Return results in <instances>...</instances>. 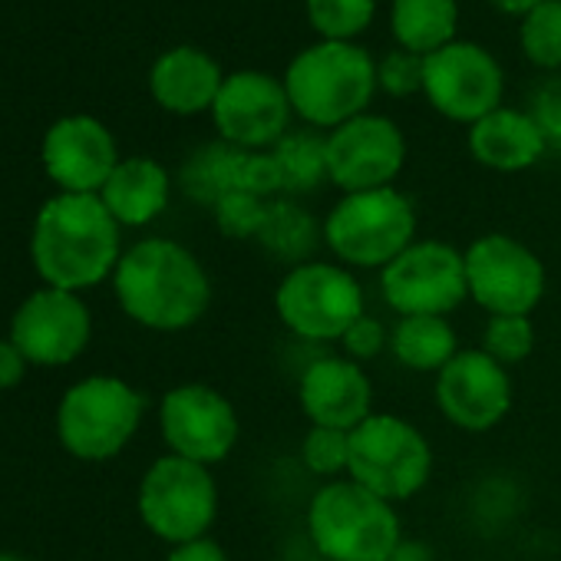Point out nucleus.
<instances>
[{
	"label": "nucleus",
	"mask_w": 561,
	"mask_h": 561,
	"mask_svg": "<svg viewBox=\"0 0 561 561\" xmlns=\"http://www.w3.org/2000/svg\"><path fill=\"white\" fill-rule=\"evenodd\" d=\"M113 288L119 308L136 324L165 334L198 324L211 301V280L202 261L169 238H146L123 251Z\"/></svg>",
	"instance_id": "1"
},
{
	"label": "nucleus",
	"mask_w": 561,
	"mask_h": 561,
	"mask_svg": "<svg viewBox=\"0 0 561 561\" xmlns=\"http://www.w3.org/2000/svg\"><path fill=\"white\" fill-rule=\"evenodd\" d=\"M308 535L328 561H390L403 541L397 505L351 476L331 479L314 492Z\"/></svg>",
	"instance_id": "4"
},
{
	"label": "nucleus",
	"mask_w": 561,
	"mask_h": 561,
	"mask_svg": "<svg viewBox=\"0 0 561 561\" xmlns=\"http://www.w3.org/2000/svg\"><path fill=\"white\" fill-rule=\"evenodd\" d=\"M321 238H324V225H318L305 205H298L291 198H274L267 205L264 228L254 241H261V248L271 257L291 261V267H295V264H305V257L318 248Z\"/></svg>",
	"instance_id": "26"
},
{
	"label": "nucleus",
	"mask_w": 561,
	"mask_h": 561,
	"mask_svg": "<svg viewBox=\"0 0 561 561\" xmlns=\"http://www.w3.org/2000/svg\"><path fill=\"white\" fill-rule=\"evenodd\" d=\"M225 70L221 64L198 50V47H172L165 50L152 70H149V93L152 100L175 116H198V113H211L221 83H225Z\"/></svg>",
	"instance_id": "20"
},
{
	"label": "nucleus",
	"mask_w": 561,
	"mask_h": 561,
	"mask_svg": "<svg viewBox=\"0 0 561 561\" xmlns=\"http://www.w3.org/2000/svg\"><path fill=\"white\" fill-rule=\"evenodd\" d=\"M489 4L499 11V14H505V18H525V14H531L538 4H545V0H489Z\"/></svg>",
	"instance_id": "38"
},
{
	"label": "nucleus",
	"mask_w": 561,
	"mask_h": 561,
	"mask_svg": "<svg viewBox=\"0 0 561 561\" xmlns=\"http://www.w3.org/2000/svg\"><path fill=\"white\" fill-rule=\"evenodd\" d=\"M433 472L430 439L403 416L370 413L351 430V466L347 476L387 502L413 499Z\"/></svg>",
	"instance_id": "8"
},
{
	"label": "nucleus",
	"mask_w": 561,
	"mask_h": 561,
	"mask_svg": "<svg viewBox=\"0 0 561 561\" xmlns=\"http://www.w3.org/2000/svg\"><path fill=\"white\" fill-rule=\"evenodd\" d=\"M274 202V198H271ZM267 198H257L251 192H228L225 198H218V205L211 208L215 211V225L221 234L228 238H257L261 228H264V218H267Z\"/></svg>",
	"instance_id": "32"
},
{
	"label": "nucleus",
	"mask_w": 561,
	"mask_h": 561,
	"mask_svg": "<svg viewBox=\"0 0 561 561\" xmlns=\"http://www.w3.org/2000/svg\"><path fill=\"white\" fill-rule=\"evenodd\" d=\"M93 321L87 305L73 291L44 288L34 291L14 314L11 341L18 351L41 367H60L83 354L90 344Z\"/></svg>",
	"instance_id": "17"
},
{
	"label": "nucleus",
	"mask_w": 561,
	"mask_h": 561,
	"mask_svg": "<svg viewBox=\"0 0 561 561\" xmlns=\"http://www.w3.org/2000/svg\"><path fill=\"white\" fill-rule=\"evenodd\" d=\"M436 403L453 426L489 433L512 410V380L482 347H469L436 374Z\"/></svg>",
	"instance_id": "16"
},
{
	"label": "nucleus",
	"mask_w": 561,
	"mask_h": 561,
	"mask_svg": "<svg viewBox=\"0 0 561 561\" xmlns=\"http://www.w3.org/2000/svg\"><path fill=\"white\" fill-rule=\"evenodd\" d=\"M165 561H228V554H225V548L218 541H211L205 535V538H195V541H185V545H172Z\"/></svg>",
	"instance_id": "36"
},
{
	"label": "nucleus",
	"mask_w": 561,
	"mask_h": 561,
	"mask_svg": "<svg viewBox=\"0 0 561 561\" xmlns=\"http://www.w3.org/2000/svg\"><path fill=\"white\" fill-rule=\"evenodd\" d=\"M0 561H24V558H18V554H8V551H0Z\"/></svg>",
	"instance_id": "40"
},
{
	"label": "nucleus",
	"mask_w": 561,
	"mask_h": 561,
	"mask_svg": "<svg viewBox=\"0 0 561 561\" xmlns=\"http://www.w3.org/2000/svg\"><path fill=\"white\" fill-rule=\"evenodd\" d=\"M380 291L400 318H446L469 298L466 254L439 238L413 241L380 271Z\"/></svg>",
	"instance_id": "10"
},
{
	"label": "nucleus",
	"mask_w": 561,
	"mask_h": 561,
	"mask_svg": "<svg viewBox=\"0 0 561 561\" xmlns=\"http://www.w3.org/2000/svg\"><path fill=\"white\" fill-rule=\"evenodd\" d=\"M301 459L314 476L337 479L351 466V433L331 426H311L301 443Z\"/></svg>",
	"instance_id": "31"
},
{
	"label": "nucleus",
	"mask_w": 561,
	"mask_h": 561,
	"mask_svg": "<svg viewBox=\"0 0 561 561\" xmlns=\"http://www.w3.org/2000/svg\"><path fill=\"white\" fill-rule=\"evenodd\" d=\"M308 24L321 41L354 44L377 14V0H305Z\"/></svg>",
	"instance_id": "28"
},
{
	"label": "nucleus",
	"mask_w": 561,
	"mask_h": 561,
	"mask_svg": "<svg viewBox=\"0 0 561 561\" xmlns=\"http://www.w3.org/2000/svg\"><path fill=\"white\" fill-rule=\"evenodd\" d=\"M416 241V208L400 188L344 195L324 218V244L344 267H387Z\"/></svg>",
	"instance_id": "5"
},
{
	"label": "nucleus",
	"mask_w": 561,
	"mask_h": 561,
	"mask_svg": "<svg viewBox=\"0 0 561 561\" xmlns=\"http://www.w3.org/2000/svg\"><path fill=\"white\" fill-rule=\"evenodd\" d=\"M403 165L407 136L390 116L364 113L328 133V179L344 195L390 188Z\"/></svg>",
	"instance_id": "14"
},
{
	"label": "nucleus",
	"mask_w": 561,
	"mask_h": 561,
	"mask_svg": "<svg viewBox=\"0 0 561 561\" xmlns=\"http://www.w3.org/2000/svg\"><path fill=\"white\" fill-rule=\"evenodd\" d=\"M162 439L172 456L211 466L231 456L241 436L231 400L205 383H185L162 397L159 407Z\"/></svg>",
	"instance_id": "15"
},
{
	"label": "nucleus",
	"mask_w": 561,
	"mask_h": 561,
	"mask_svg": "<svg viewBox=\"0 0 561 561\" xmlns=\"http://www.w3.org/2000/svg\"><path fill=\"white\" fill-rule=\"evenodd\" d=\"M285 90L298 119L311 129H337L370 113L377 96V60L347 41H318L305 47L285 70Z\"/></svg>",
	"instance_id": "3"
},
{
	"label": "nucleus",
	"mask_w": 561,
	"mask_h": 561,
	"mask_svg": "<svg viewBox=\"0 0 561 561\" xmlns=\"http://www.w3.org/2000/svg\"><path fill=\"white\" fill-rule=\"evenodd\" d=\"M535 347V328L531 318L525 314H499L489 318L485 331H482V351L499 360L502 367L522 364Z\"/></svg>",
	"instance_id": "30"
},
{
	"label": "nucleus",
	"mask_w": 561,
	"mask_h": 561,
	"mask_svg": "<svg viewBox=\"0 0 561 561\" xmlns=\"http://www.w3.org/2000/svg\"><path fill=\"white\" fill-rule=\"evenodd\" d=\"M116 165V139L96 116H64L44 136V169L64 192L100 195Z\"/></svg>",
	"instance_id": "18"
},
{
	"label": "nucleus",
	"mask_w": 561,
	"mask_h": 561,
	"mask_svg": "<svg viewBox=\"0 0 561 561\" xmlns=\"http://www.w3.org/2000/svg\"><path fill=\"white\" fill-rule=\"evenodd\" d=\"M139 515L162 541L205 538L218 515V489L208 466L172 453L156 459L139 485Z\"/></svg>",
	"instance_id": "9"
},
{
	"label": "nucleus",
	"mask_w": 561,
	"mask_h": 561,
	"mask_svg": "<svg viewBox=\"0 0 561 561\" xmlns=\"http://www.w3.org/2000/svg\"><path fill=\"white\" fill-rule=\"evenodd\" d=\"M277 172H280V192L305 195L314 192L328 179V136L318 129H291L271 149Z\"/></svg>",
	"instance_id": "27"
},
{
	"label": "nucleus",
	"mask_w": 561,
	"mask_h": 561,
	"mask_svg": "<svg viewBox=\"0 0 561 561\" xmlns=\"http://www.w3.org/2000/svg\"><path fill=\"white\" fill-rule=\"evenodd\" d=\"M119 221L100 195L60 192L34 221L31 254L41 277L60 291H83L110 277L123 257Z\"/></svg>",
	"instance_id": "2"
},
{
	"label": "nucleus",
	"mask_w": 561,
	"mask_h": 561,
	"mask_svg": "<svg viewBox=\"0 0 561 561\" xmlns=\"http://www.w3.org/2000/svg\"><path fill=\"white\" fill-rule=\"evenodd\" d=\"M466 146L469 156L492 172H525L538 165L548 152L538 123L528 116V110L515 106H499L479 123H472Z\"/></svg>",
	"instance_id": "21"
},
{
	"label": "nucleus",
	"mask_w": 561,
	"mask_h": 561,
	"mask_svg": "<svg viewBox=\"0 0 561 561\" xmlns=\"http://www.w3.org/2000/svg\"><path fill=\"white\" fill-rule=\"evenodd\" d=\"M291 100L285 80L261 70H234L225 77L211 106L218 139L248 152H267L291 133Z\"/></svg>",
	"instance_id": "13"
},
{
	"label": "nucleus",
	"mask_w": 561,
	"mask_h": 561,
	"mask_svg": "<svg viewBox=\"0 0 561 561\" xmlns=\"http://www.w3.org/2000/svg\"><path fill=\"white\" fill-rule=\"evenodd\" d=\"M423 96L449 123L472 126L502 106L505 70L482 44L453 41L449 47L426 57Z\"/></svg>",
	"instance_id": "12"
},
{
	"label": "nucleus",
	"mask_w": 561,
	"mask_h": 561,
	"mask_svg": "<svg viewBox=\"0 0 561 561\" xmlns=\"http://www.w3.org/2000/svg\"><path fill=\"white\" fill-rule=\"evenodd\" d=\"M466 285L469 298L499 314H531L545 298V264L541 257L512 234H479L466 251Z\"/></svg>",
	"instance_id": "11"
},
{
	"label": "nucleus",
	"mask_w": 561,
	"mask_h": 561,
	"mask_svg": "<svg viewBox=\"0 0 561 561\" xmlns=\"http://www.w3.org/2000/svg\"><path fill=\"white\" fill-rule=\"evenodd\" d=\"M518 47L538 70H561V0H545L518 24Z\"/></svg>",
	"instance_id": "29"
},
{
	"label": "nucleus",
	"mask_w": 561,
	"mask_h": 561,
	"mask_svg": "<svg viewBox=\"0 0 561 561\" xmlns=\"http://www.w3.org/2000/svg\"><path fill=\"white\" fill-rule=\"evenodd\" d=\"M298 400L314 426L351 433L374 413V383L357 360L324 357L301 374Z\"/></svg>",
	"instance_id": "19"
},
{
	"label": "nucleus",
	"mask_w": 561,
	"mask_h": 561,
	"mask_svg": "<svg viewBox=\"0 0 561 561\" xmlns=\"http://www.w3.org/2000/svg\"><path fill=\"white\" fill-rule=\"evenodd\" d=\"M341 347H344V354L351 357V360H374V357H380L387 347H390V331L377 321V318H370V314H364L360 321H354L351 324V331L341 337Z\"/></svg>",
	"instance_id": "35"
},
{
	"label": "nucleus",
	"mask_w": 561,
	"mask_h": 561,
	"mask_svg": "<svg viewBox=\"0 0 561 561\" xmlns=\"http://www.w3.org/2000/svg\"><path fill=\"white\" fill-rule=\"evenodd\" d=\"M387 351L416 374H439L459 354V337L446 318L410 314L393 324Z\"/></svg>",
	"instance_id": "24"
},
{
	"label": "nucleus",
	"mask_w": 561,
	"mask_h": 561,
	"mask_svg": "<svg viewBox=\"0 0 561 561\" xmlns=\"http://www.w3.org/2000/svg\"><path fill=\"white\" fill-rule=\"evenodd\" d=\"M146 413L142 393L119 377H90L70 387L57 410V433L67 453L87 462L113 459L136 436Z\"/></svg>",
	"instance_id": "7"
},
{
	"label": "nucleus",
	"mask_w": 561,
	"mask_h": 561,
	"mask_svg": "<svg viewBox=\"0 0 561 561\" xmlns=\"http://www.w3.org/2000/svg\"><path fill=\"white\" fill-rule=\"evenodd\" d=\"M241 162H244V149L238 146H228V142H208V146H198L182 172H179V185L182 192L198 202V205H208L215 208L218 198H225L228 192H238L241 185Z\"/></svg>",
	"instance_id": "25"
},
{
	"label": "nucleus",
	"mask_w": 561,
	"mask_h": 561,
	"mask_svg": "<svg viewBox=\"0 0 561 561\" xmlns=\"http://www.w3.org/2000/svg\"><path fill=\"white\" fill-rule=\"evenodd\" d=\"M169 195H172L169 172L156 159H146V156L119 159L110 182L100 192L110 215L126 228H139V225L156 221L165 211Z\"/></svg>",
	"instance_id": "22"
},
{
	"label": "nucleus",
	"mask_w": 561,
	"mask_h": 561,
	"mask_svg": "<svg viewBox=\"0 0 561 561\" xmlns=\"http://www.w3.org/2000/svg\"><path fill=\"white\" fill-rule=\"evenodd\" d=\"M390 561H430V551L423 545H410V541H400V548L393 551Z\"/></svg>",
	"instance_id": "39"
},
{
	"label": "nucleus",
	"mask_w": 561,
	"mask_h": 561,
	"mask_svg": "<svg viewBox=\"0 0 561 561\" xmlns=\"http://www.w3.org/2000/svg\"><path fill=\"white\" fill-rule=\"evenodd\" d=\"M459 31V0H393L390 34L397 47L430 57L449 47Z\"/></svg>",
	"instance_id": "23"
},
{
	"label": "nucleus",
	"mask_w": 561,
	"mask_h": 561,
	"mask_svg": "<svg viewBox=\"0 0 561 561\" xmlns=\"http://www.w3.org/2000/svg\"><path fill=\"white\" fill-rule=\"evenodd\" d=\"M528 116L538 123L548 152L561 156V77L541 80L528 93Z\"/></svg>",
	"instance_id": "34"
},
{
	"label": "nucleus",
	"mask_w": 561,
	"mask_h": 561,
	"mask_svg": "<svg viewBox=\"0 0 561 561\" xmlns=\"http://www.w3.org/2000/svg\"><path fill=\"white\" fill-rule=\"evenodd\" d=\"M274 311L291 334L305 341H337L360 321L364 288L351 267L334 261L295 264L274 291Z\"/></svg>",
	"instance_id": "6"
},
{
	"label": "nucleus",
	"mask_w": 561,
	"mask_h": 561,
	"mask_svg": "<svg viewBox=\"0 0 561 561\" xmlns=\"http://www.w3.org/2000/svg\"><path fill=\"white\" fill-rule=\"evenodd\" d=\"M423 80H426V57L420 54L393 47L377 60V87L393 100H410L423 93Z\"/></svg>",
	"instance_id": "33"
},
{
	"label": "nucleus",
	"mask_w": 561,
	"mask_h": 561,
	"mask_svg": "<svg viewBox=\"0 0 561 561\" xmlns=\"http://www.w3.org/2000/svg\"><path fill=\"white\" fill-rule=\"evenodd\" d=\"M27 357L18 351L14 341H0V390H11L24 380Z\"/></svg>",
	"instance_id": "37"
}]
</instances>
